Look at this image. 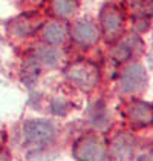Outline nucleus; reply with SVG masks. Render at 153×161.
<instances>
[{"instance_id": "1", "label": "nucleus", "mask_w": 153, "mask_h": 161, "mask_svg": "<svg viewBox=\"0 0 153 161\" xmlns=\"http://www.w3.org/2000/svg\"><path fill=\"white\" fill-rule=\"evenodd\" d=\"M67 78L75 83L81 89H93L100 80V71L95 64L89 62H78L75 64H71L66 71Z\"/></svg>"}, {"instance_id": "2", "label": "nucleus", "mask_w": 153, "mask_h": 161, "mask_svg": "<svg viewBox=\"0 0 153 161\" xmlns=\"http://www.w3.org/2000/svg\"><path fill=\"white\" fill-rule=\"evenodd\" d=\"M74 158L80 161H98L107 158V150L101 140L97 136H84L74 146Z\"/></svg>"}, {"instance_id": "3", "label": "nucleus", "mask_w": 153, "mask_h": 161, "mask_svg": "<svg viewBox=\"0 0 153 161\" xmlns=\"http://www.w3.org/2000/svg\"><path fill=\"white\" fill-rule=\"evenodd\" d=\"M23 135L32 144H48L55 138V127L51 121L32 120L23 126Z\"/></svg>"}, {"instance_id": "4", "label": "nucleus", "mask_w": 153, "mask_h": 161, "mask_svg": "<svg viewBox=\"0 0 153 161\" xmlns=\"http://www.w3.org/2000/svg\"><path fill=\"white\" fill-rule=\"evenodd\" d=\"M147 83V74L145 69L135 63V64H129L127 68L123 71V74L119 77V89L123 92H138Z\"/></svg>"}, {"instance_id": "5", "label": "nucleus", "mask_w": 153, "mask_h": 161, "mask_svg": "<svg viewBox=\"0 0 153 161\" xmlns=\"http://www.w3.org/2000/svg\"><path fill=\"white\" fill-rule=\"evenodd\" d=\"M100 20H101L104 36L109 38V40L115 38L119 34V31L123 28V22H124V19L121 15V11L118 8H115V6H110V5H107V6L103 8Z\"/></svg>"}, {"instance_id": "6", "label": "nucleus", "mask_w": 153, "mask_h": 161, "mask_svg": "<svg viewBox=\"0 0 153 161\" xmlns=\"http://www.w3.org/2000/svg\"><path fill=\"white\" fill-rule=\"evenodd\" d=\"M135 153V140L129 134H118L110 144V155L115 160H130Z\"/></svg>"}, {"instance_id": "7", "label": "nucleus", "mask_w": 153, "mask_h": 161, "mask_svg": "<svg viewBox=\"0 0 153 161\" xmlns=\"http://www.w3.org/2000/svg\"><path fill=\"white\" fill-rule=\"evenodd\" d=\"M72 36L80 45L89 46L98 40V31L90 22H78L72 29Z\"/></svg>"}, {"instance_id": "8", "label": "nucleus", "mask_w": 153, "mask_h": 161, "mask_svg": "<svg viewBox=\"0 0 153 161\" xmlns=\"http://www.w3.org/2000/svg\"><path fill=\"white\" fill-rule=\"evenodd\" d=\"M130 120L138 126H149L152 123V104L145 101H133L129 108Z\"/></svg>"}, {"instance_id": "9", "label": "nucleus", "mask_w": 153, "mask_h": 161, "mask_svg": "<svg viewBox=\"0 0 153 161\" xmlns=\"http://www.w3.org/2000/svg\"><path fill=\"white\" fill-rule=\"evenodd\" d=\"M136 45H142L141 40L135 36L123 40L119 45L115 46V49L112 51V57H113L116 62H126L127 58H130L133 55V52L136 49Z\"/></svg>"}, {"instance_id": "10", "label": "nucleus", "mask_w": 153, "mask_h": 161, "mask_svg": "<svg viewBox=\"0 0 153 161\" xmlns=\"http://www.w3.org/2000/svg\"><path fill=\"white\" fill-rule=\"evenodd\" d=\"M37 26L38 23L34 17L23 15V17L17 19V22L14 23V34L18 36V37H26V36L32 34L37 29Z\"/></svg>"}, {"instance_id": "11", "label": "nucleus", "mask_w": 153, "mask_h": 161, "mask_svg": "<svg viewBox=\"0 0 153 161\" xmlns=\"http://www.w3.org/2000/svg\"><path fill=\"white\" fill-rule=\"evenodd\" d=\"M43 37L48 43H52V45L61 43L66 37V28L60 23H49L43 31Z\"/></svg>"}, {"instance_id": "12", "label": "nucleus", "mask_w": 153, "mask_h": 161, "mask_svg": "<svg viewBox=\"0 0 153 161\" xmlns=\"http://www.w3.org/2000/svg\"><path fill=\"white\" fill-rule=\"evenodd\" d=\"M35 60L40 63H45L48 66H55L60 62V52L57 49H49V48H40L35 52Z\"/></svg>"}, {"instance_id": "13", "label": "nucleus", "mask_w": 153, "mask_h": 161, "mask_svg": "<svg viewBox=\"0 0 153 161\" xmlns=\"http://www.w3.org/2000/svg\"><path fill=\"white\" fill-rule=\"evenodd\" d=\"M90 121H92L93 126H97V127H100V129H104V127L109 124V117H107L106 108L101 106V104H97V108L92 111Z\"/></svg>"}, {"instance_id": "14", "label": "nucleus", "mask_w": 153, "mask_h": 161, "mask_svg": "<svg viewBox=\"0 0 153 161\" xmlns=\"http://www.w3.org/2000/svg\"><path fill=\"white\" fill-rule=\"evenodd\" d=\"M54 11L61 17H69L75 11V0H54Z\"/></svg>"}, {"instance_id": "15", "label": "nucleus", "mask_w": 153, "mask_h": 161, "mask_svg": "<svg viewBox=\"0 0 153 161\" xmlns=\"http://www.w3.org/2000/svg\"><path fill=\"white\" fill-rule=\"evenodd\" d=\"M37 72H38L37 64H35L34 62H29L28 63V66L23 69V80L28 81V83H32V81L37 78V75H38Z\"/></svg>"}, {"instance_id": "16", "label": "nucleus", "mask_w": 153, "mask_h": 161, "mask_svg": "<svg viewBox=\"0 0 153 161\" xmlns=\"http://www.w3.org/2000/svg\"><path fill=\"white\" fill-rule=\"evenodd\" d=\"M52 109L55 114H64L66 112V101L61 98H57L52 101Z\"/></svg>"}]
</instances>
